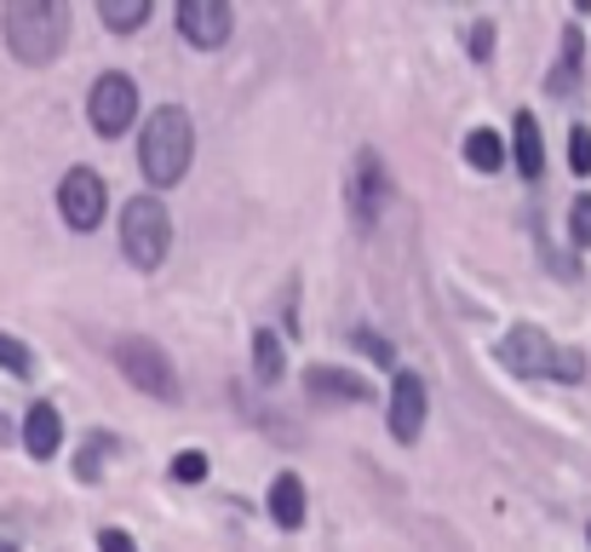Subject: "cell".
<instances>
[{"instance_id":"2e32d148","label":"cell","mask_w":591,"mask_h":552,"mask_svg":"<svg viewBox=\"0 0 591 552\" xmlns=\"http://www.w3.org/2000/svg\"><path fill=\"white\" fill-rule=\"evenodd\" d=\"M98 18H104L110 30H138V23L149 18V0H104Z\"/></svg>"},{"instance_id":"ffe728a7","label":"cell","mask_w":591,"mask_h":552,"mask_svg":"<svg viewBox=\"0 0 591 552\" xmlns=\"http://www.w3.org/2000/svg\"><path fill=\"white\" fill-rule=\"evenodd\" d=\"M172 478L178 484H201V478H208V455H201V449H185V455L172 461Z\"/></svg>"},{"instance_id":"7a4b0ae2","label":"cell","mask_w":591,"mask_h":552,"mask_svg":"<svg viewBox=\"0 0 591 552\" xmlns=\"http://www.w3.org/2000/svg\"><path fill=\"white\" fill-rule=\"evenodd\" d=\"M190 150H196V133H190V115L167 104L144 121V139H138V162H144V179L149 185H178L190 167Z\"/></svg>"},{"instance_id":"3957f363","label":"cell","mask_w":591,"mask_h":552,"mask_svg":"<svg viewBox=\"0 0 591 552\" xmlns=\"http://www.w3.org/2000/svg\"><path fill=\"white\" fill-rule=\"evenodd\" d=\"M500 363L517 368V374H551V380H586V357L569 345H557L551 334H539L534 322H517L505 340H500Z\"/></svg>"},{"instance_id":"9c48e42d","label":"cell","mask_w":591,"mask_h":552,"mask_svg":"<svg viewBox=\"0 0 591 552\" xmlns=\"http://www.w3.org/2000/svg\"><path fill=\"white\" fill-rule=\"evenodd\" d=\"M178 30L196 46H224L230 41V7L224 0H185V7H178Z\"/></svg>"},{"instance_id":"7402d4cb","label":"cell","mask_w":591,"mask_h":552,"mask_svg":"<svg viewBox=\"0 0 591 552\" xmlns=\"http://www.w3.org/2000/svg\"><path fill=\"white\" fill-rule=\"evenodd\" d=\"M569 224H575V242H591V196H580V202H575Z\"/></svg>"},{"instance_id":"52a82bcc","label":"cell","mask_w":591,"mask_h":552,"mask_svg":"<svg viewBox=\"0 0 591 552\" xmlns=\"http://www.w3.org/2000/svg\"><path fill=\"white\" fill-rule=\"evenodd\" d=\"M58 213L69 219V231H92L104 219V179L92 167H69L58 185Z\"/></svg>"},{"instance_id":"cb8c5ba5","label":"cell","mask_w":591,"mask_h":552,"mask_svg":"<svg viewBox=\"0 0 591 552\" xmlns=\"http://www.w3.org/2000/svg\"><path fill=\"white\" fill-rule=\"evenodd\" d=\"M98 547H104V552H138L133 536H121V530H104V536H98Z\"/></svg>"},{"instance_id":"e0dca14e","label":"cell","mask_w":591,"mask_h":552,"mask_svg":"<svg viewBox=\"0 0 591 552\" xmlns=\"http://www.w3.org/2000/svg\"><path fill=\"white\" fill-rule=\"evenodd\" d=\"M253 368H259V380H281V340L270 329L253 334Z\"/></svg>"},{"instance_id":"ac0fdd59","label":"cell","mask_w":591,"mask_h":552,"mask_svg":"<svg viewBox=\"0 0 591 552\" xmlns=\"http://www.w3.org/2000/svg\"><path fill=\"white\" fill-rule=\"evenodd\" d=\"M0 368H7V374H35L30 345H23V340H12V334H0Z\"/></svg>"},{"instance_id":"9a60e30c","label":"cell","mask_w":591,"mask_h":552,"mask_svg":"<svg viewBox=\"0 0 591 552\" xmlns=\"http://www.w3.org/2000/svg\"><path fill=\"white\" fill-rule=\"evenodd\" d=\"M466 162H471L477 173H494V167L505 162V139H500L494 128H477V133H466Z\"/></svg>"},{"instance_id":"7c38bea8","label":"cell","mask_w":591,"mask_h":552,"mask_svg":"<svg viewBox=\"0 0 591 552\" xmlns=\"http://www.w3.org/2000/svg\"><path fill=\"white\" fill-rule=\"evenodd\" d=\"M350 202H356V219H363V224L379 219V202H384V167H379V156H363V162H356Z\"/></svg>"},{"instance_id":"4316f807","label":"cell","mask_w":591,"mask_h":552,"mask_svg":"<svg viewBox=\"0 0 591 552\" xmlns=\"http://www.w3.org/2000/svg\"><path fill=\"white\" fill-rule=\"evenodd\" d=\"M586 536H591V530H586Z\"/></svg>"},{"instance_id":"4fadbf2b","label":"cell","mask_w":591,"mask_h":552,"mask_svg":"<svg viewBox=\"0 0 591 552\" xmlns=\"http://www.w3.org/2000/svg\"><path fill=\"white\" fill-rule=\"evenodd\" d=\"M270 518L281 523V530H299L304 523V484L293 478V472H281V478L270 484Z\"/></svg>"},{"instance_id":"277c9868","label":"cell","mask_w":591,"mask_h":552,"mask_svg":"<svg viewBox=\"0 0 591 552\" xmlns=\"http://www.w3.org/2000/svg\"><path fill=\"white\" fill-rule=\"evenodd\" d=\"M172 247V219L156 196H133L121 208V254L133 260L138 271H156Z\"/></svg>"},{"instance_id":"8fae6325","label":"cell","mask_w":591,"mask_h":552,"mask_svg":"<svg viewBox=\"0 0 591 552\" xmlns=\"http://www.w3.org/2000/svg\"><path fill=\"white\" fill-rule=\"evenodd\" d=\"M23 443H30L35 461H53L58 443H64V415H58L53 404H35L30 420H23Z\"/></svg>"},{"instance_id":"603a6c76","label":"cell","mask_w":591,"mask_h":552,"mask_svg":"<svg viewBox=\"0 0 591 552\" xmlns=\"http://www.w3.org/2000/svg\"><path fill=\"white\" fill-rule=\"evenodd\" d=\"M494 53V23H471V58Z\"/></svg>"},{"instance_id":"5bb4252c","label":"cell","mask_w":591,"mask_h":552,"mask_svg":"<svg viewBox=\"0 0 591 552\" xmlns=\"http://www.w3.org/2000/svg\"><path fill=\"white\" fill-rule=\"evenodd\" d=\"M511 150H517V173H523V179H539V167H546V144H539V128H534L528 110L517 115V128H511Z\"/></svg>"},{"instance_id":"d4e9b609","label":"cell","mask_w":591,"mask_h":552,"mask_svg":"<svg viewBox=\"0 0 591 552\" xmlns=\"http://www.w3.org/2000/svg\"><path fill=\"white\" fill-rule=\"evenodd\" d=\"M0 552H18V547H12V541H0Z\"/></svg>"},{"instance_id":"5b68a950","label":"cell","mask_w":591,"mask_h":552,"mask_svg":"<svg viewBox=\"0 0 591 552\" xmlns=\"http://www.w3.org/2000/svg\"><path fill=\"white\" fill-rule=\"evenodd\" d=\"M115 368L133 380L138 391H149V397H178V374H172V357L156 345V340H138V334H126V340H115Z\"/></svg>"},{"instance_id":"d6986e66","label":"cell","mask_w":591,"mask_h":552,"mask_svg":"<svg viewBox=\"0 0 591 552\" xmlns=\"http://www.w3.org/2000/svg\"><path fill=\"white\" fill-rule=\"evenodd\" d=\"M350 345H356V351H368V357H373L379 368H391V374H397V345H384L379 334H368V329H356V334H350Z\"/></svg>"},{"instance_id":"6da1fadb","label":"cell","mask_w":591,"mask_h":552,"mask_svg":"<svg viewBox=\"0 0 591 552\" xmlns=\"http://www.w3.org/2000/svg\"><path fill=\"white\" fill-rule=\"evenodd\" d=\"M7 46L23 64H53L69 41V7L64 0H12L7 7Z\"/></svg>"},{"instance_id":"484cf974","label":"cell","mask_w":591,"mask_h":552,"mask_svg":"<svg viewBox=\"0 0 591 552\" xmlns=\"http://www.w3.org/2000/svg\"><path fill=\"white\" fill-rule=\"evenodd\" d=\"M0 438H7V426H0Z\"/></svg>"},{"instance_id":"ba28073f","label":"cell","mask_w":591,"mask_h":552,"mask_svg":"<svg viewBox=\"0 0 591 552\" xmlns=\"http://www.w3.org/2000/svg\"><path fill=\"white\" fill-rule=\"evenodd\" d=\"M425 409H431V397H425V380L420 374H408V368H397V380H391V438L397 443H414L420 432H425Z\"/></svg>"},{"instance_id":"8992f818","label":"cell","mask_w":591,"mask_h":552,"mask_svg":"<svg viewBox=\"0 0 591 552\" xmlns=\"http://www.w3.org/2000/svg\"><path fill=\"white\" fill-rule=\"evenodd\" d=\"M87 115H92V128L104 133V139H121L126 128H133V115H138V87H133V75H98L92 92H87Z\"/></svg>"},{"instance_id":"44dd1931","label":"cell","mask_w":591,"mask_h":552,"mask_svg":"<svg viewBox=\"0 0 591 552\" xmlns=\"http://www.w3.org/2000/svg\"><path fill=\"white\" fill-rule=\"evenodd\" d=\"M569 167H575V173H591V133H586V128L569 133Z\"/></svg>"},{"instance_id":"30bf717a","label":"cell","mask_w":591,"mask_h":552,"mask_svg":"<svg viewBox=\"0 0 591 552\" xmlns=\"http://www.w3.org/2000/svg\"><path fill=\"white\" fill-rule=\"evenodd\" d=\"M304 386H311L316 397H339V404H368V380L350 368H333V363H316L304 368Z\"/></svg>"}]
</instances>
